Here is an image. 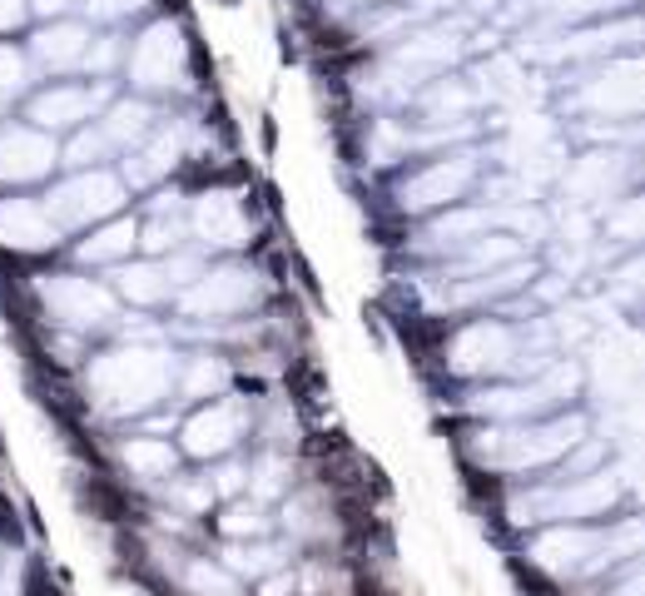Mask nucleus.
Listing matches in <instances>:
<instances>
[{"mask_svg": "<svg viewBox=\"0 0 645 596\" xmlns=\"http://www.w3.org/2000/svg\"><path fill=\"white\" fill-rule=\"evenodd\" d=\"M174 378H179V353L149 348V343H129V348H115V353L90 363L85 388H90V403L105 418H139L159 398H169Z\"/></svg>", "mask_w": 645, "mask_h": 596, "instance_id": "1", "label": "nucleus"}, {"mask_svg": "<svg viewBox=\"0 0 645 596\" xmlns=\"http://www.w3.org/2000/svg\"><path fill=\"white\" fill-rule=\"evenodd\" d=\"M586 443V418L561 413V418H521V423H497L472 438V457L502 472H536L551 462H566L571 447Z\"/></svg>", "mask_w": 645, "mask_h": 596, "instance_id": "2", "label": "nucleus"}, {"mask_svg": "<svg viewBox=\"0 0 645 596\" xmlns=\"http://www.w3.org/2000/svg\"><path fill=\"white\" fill-rule=\"evenodd\" d=\"M636 462L626 467H596V472H581L571 482H556V487H541L531 497H516L512 502V522H551V517H566V522H581V517H601L611 512L631 487H636Z\"/></svg>", "mask_w": 645, "mask_h": 596, "instance_id": "3", "label": "nucleus"}, {"mask_svg": "<svg viewBox=\"0 0 645 596\" xmlns=\"http://www.w3.org/2000/svg\"><path fill=\"white\" fill-rule=\"evenodd\" d=\"M576 388H581V368H576L571 358H551V363H546L541 373H531V378H516L507 388H482V393H472L467 408H472L477 418H492V423H521V418H541V413H551L556 403L576 398Z\"/></svg>", "mask_w": 645, "mask_h": 596, "instance_id": "4", "label": "nucleus"}, {"mask_svg": "<svg viewBox=\"0 0 645 596\" xmlns=\"http://www.w3.org/2000/svg\"><path fill=\"white\" fill-rule=\"evenodd\" d=\"M462 45H467V40H462V25H427V30L402 35L383 65V80H392L383 95L402 100V95H412V85L437 80L447 65H457Z\"/></svg>", "mask_w": 645, "mask_h": 596, "instance_id": "5", "label": "nucleus"}, {"mask_svg": "<svg viewBox=\"0 0 645 596\" xmlns=\"http://www.w3.org/2000/svg\"><path fill=\"white\" fill-rule=\"evenodd\" d=\"M120 204H125V184H120V174H110V169H75L65 184H55V189L45 194V214H50L60 229L100 224V219H110Z\"/></svg>", "mask_w": 645, "mask_h": 596, "instance_id": "6", "label": "nucleus"}, {"mask_svg": "<svg viewBox=\"0 0 645 596\" xmlns=\"http://www.w3.org/2000/svg\"><path fill=\"white\" fill-rule=\"evenodd\" d=\"M566 199L571 209H606L636 184V149H591L566 169Z\"/></svg>", "mask_w": 645, "mask_h": 596, "instance_id": "7", "label": "nucleus"}, {"mask_svg": "<svg viewBox=\"0 0 645 596\" xmlns=\"http://www.w3.org/2000/svg\"><path fill=\"white\" fill-rule=\"evenodd\" d=\"M35 294L45 303L50 323H60L70 333H95V328L115 323V294L80 279V274H50V279L35 284Z\"/></svg>", "mask_w": 645, "mask_h": 596, "instance_id": "8", "label": "nucleus"}, {"mask_svg": "<svg viewBox=\"0 0 645 596\" xmlns=\"http://www.w3.org/2000/svg\"><path fill=\"white\" fill-rule=\"evenodd\" d=\"M258 303V274L249 264H219L204 269L189 289H179V308L194 318H234Z\"/></svg>", "mask_w": 645, "mask_h": 596, "instance_id": "9", "label": "nucleus"}, {"mask_svg": "<svg viewBox=\"0 0 645 596\" xmlns=\"http://www.w3.org/2000/svg\"><path fill=\"white\" fill-rule=\"evenodd\" d=\"M184 70H189V50L174 20H154L129 50V80L139 90H174L184 85Z\"/></svg>", "mask_w": 645, "mask_h": 596, "instance_id": "10", "label": "nucleus"}, {"mask_svg": "<svg viewBox=\"0 0 645 596\" xmlns=\"http://www.w3.org/2000/svg\"><path fill=\"white\" fill-rule=\"evenodd\" d=\"M472 179H477V154H467V149H462V154H442V159H432V164H422L417 174L402 179L397 204L412 209V214L442 209V204L462 199V194L472 189Z\"/></svg>", "mask_w": 645, "mask_h": 596, "instance_id": "11", "label": "nucleus"}, {"mask_svg": "<svg viewBox=\"0 0 645 596\" xmlns=\"http://www.w3.org/2000/svg\"><path fill=\"white\" fill-rule=\"evenodd\" d=\"M541 572L551 577H591L606 567V532H591V527H551L531 542L526 552Z\"/></svg>", "mask_w": 645, "mask_h": 596, "instance_id": "12", "label": "nucleus"}, {"mask_svg": "<svg viewBox=\"0 0 645 596\" xmlns=\"http://www.w3.org/2000/svg\"><path fill=\"white\" fill-rule=\"evenodd\" d=\"M641 60L626 55V60H606L596 75L581 80L576 90V105L591 110V115H606V120H636L641 115Z\"/></svg>", "mask_w": 645, "mask_h": 596, "instance_id": "13", "label": "nucleus"}, {"mask_svg": "<svg viewBox=\"0 0 645 596\" xmlns=\"http://www.w3.org/2000/svg\"><path fill=\"white\" fill-rule=\"evenodd\" d=\"M641 25L621 20V25H591V30H571V35H551V40H521V55L561 65V60H606L616 45H636Z\"/></svg>", "mask_w": 645, "mask_h": 596, "instance_id": "14", "label": "nucleus"}, {"mask_svg": "<svg viewBox=\"0 0 645 596\" xmlns=\"http://www.w3.org/2000/svg\"><path fill=\"white\" fill-rule=\"evenodd\" d=\"M189 229L204 249H244L249 244V214L234 189H204L189 209Z\"/></svg>", "mask_w": 645, "mask_h": 596, "instance_id": "15", "label": "nucleus"}, {"mask_svg": "<svg viewBox=\"0 0 645 596\" xmlns=\"http://www.w3.org/2000/svg\"><path fill=\"white\" fill-rule=\"evenodd\" d=\"M244 433H249V408L234 403V398H224V403L199 408V413L184 423V452L214 462V457H229Z\"/></svg>", "mask_w": 645, "mask_h": 596, "instance_id": "16", "label": "nucleus"}, {"mask_svg": "<svg viewBox=\"0 0 645 596\" xmlns=\"http://www.w3.org/2000/svg\"><path fill=\"white\" fill-rule=\"evenodd\" d=\"M536 279V264L531 259H512L502 269H487V274H472V279H437L432 289V308H472V303H492V298H507L516 289H526Z\"/></svg>", "mask_w": 645, "mask_h": 596, "instance_id": "17", "label": "nucleus"}, {"mask_svg": "<svg viewBox=\"0 0 645 596\" xmlns=\"http://www.w3.org/2000/svg\"><path fill=\"white\" fill-rule=\"evenodd\" d=\"M60 164V149L35 125H5L0 130V184H35Z\"/></svg>", "mask_w": 645, "mask_h": 596, "instance_id": "18", "label": "nucleus"}, {"mask_svg": "<svg viewBox=\"0 0 645 596\" xmlns=\"http://www.w3.org/2000/svg\"><path fill=\"white\" fill-rule=\"evenodd\" d=\"M105 100H110L105 85H50L45 95L30 100V120H35V130H45V135L75 130V125L95 120V115L105 110Z\"/></svg>", "mask_w": 645, "mask_h": 596, "instance_id": "19", "label": "nucleus"}, {"mask_svg": "<svg viewBox=\"0 0 645 596\" xmlns=\"http://www.w3.org/2000/svg\"><path fill=\"white\" fill-rule=\"evenodd\" d=\"M184 149H189V125L184 120H174V125H164V130H149L139 145L129 149L125 159V189H139V184H154V179H164L179 159H184Z\"/></svg>", "mask_w": 645, "mask_h": 596, "instance_id": "20", "label": "nucleus"}, {"mask_svg": "<svg viewBox=\"0 0 645 596\" xmlns=\"http://www.w3.org/2000/svg\"><path fill=\"white\" fill-rule=\"evenodd\" d=\"M60 224L45 214L40 199H0V244L20 254H40L60 244Z\"/></svg>", "mask_w": 645, "mask_h": 596, "instance_id": "21", "label": "nucleus"}, {"mask_svg": "<svg viewBox=\"0 0 645 596\" xmlns=\"http://www.w3.org/2000/svg\"><path fill=\"white\" fill-rule=\"evenodd\" d=\"M512 259H521L512 234H477V239H467V244L457 249V259L442 269V279H472V274L502 269V264H512Z\"/></svg>", "mask_w": 645, "mask_h": 596, "instance_id": "22", "label": "nucleus"}, {"mask_svg": "<svg viewBox=\"0 0 645 596\" xmlns=\"http://www.w3.org/2000/svg\"><path fill=\"white\" fill-rule=\"evenodd\" d=\"M85 45H90V25H75V20H55L35 35L30 55L45 65V70H70L85 60Z\"/></svg>", "mask_w": 645, "mask_h": 596, "instance_id": "23", "label": "nucleus"}, {"mask_svg": "<svg viewBox=\"0 0 645 596\" xmlns=\"http://www.w3.org/2000/svg\"><path fill=\"white\" fill-rule=\"evenodd\" d=\"M472 105H477V90L467 80H427V90L417 95V110L427 125H447V120L457 125L472 115Z\"/></svg>", "mask_w": 645, "mask_h": 596, "instance_id": "24", "label": "nucleus"}, {"mask_svg": "<svg viewBox=\"0 0 645 596\" xmlns=\"http://www.w3.org/2000/svg\"><path fill=\"white\" fill-rule=\"evenodd\" d=\"M497 224V204L492 209H452V214H442V219H432L427 224V249H462L467 239H477V234H487Z\"/></svg>", "mask_w": 645, "mask_h": 596, "instance_id": "25", "label": "nucleus"}, {"mask_svg": "<svg viewBox=\"0 0 645 596\" xmlns=\"http://www.w3.org/2000/svg\"><path fill=\"white\" fill-rule=\"evenodd\" d=\"M149 130H154V110H149L144 100H115V105L105 110V120H100V135L115 149H125V154L139 145Z\"/></svg>", "mask_w": 645, "mask_h": 596, "instance_id": "26", "label": "nucleus"}, {"mask_svg": "<svg viewBox=\"0 0 645 596\" xmlns=\"http://www.w3.org/2000/svg\"><path fill=\"white\" fill-rule=\"evenodd\" d=\"M134 244H139V224H134V219H115V224L95 229V234L80 244V259H85V264H120V259H129Z\"/></svg>", "mask_w": 645, "mask_h": 596, "instance_id": "27", "label": "nucleus"}, {"mask_svg": "<svg viewBox=\"0 0 645 596\" xmlns=\"http://www.w3.org/2000/svg\"><path fill=\"white\" fill-rule=\"evenodd\" d=\"M288 562V547H273V542H239V547H229L224 552V572L229 577H254V582H263L268 572H278Z\"/></svg>", "mask_w": 645, "mask_h": 596, "instance_id": "28", "label": "nucleus"}, {"mask_svg": "<svg viewBox=\"0 0 645 596\" xmlns=\"http://www.w3.org/2000/svg\"><path fill=\"white\" fill-rule=\"evenodd\" d=\"M125 462H129L134 477H169L174 462H179V452H174L169 443H159V438H129Z\"/></svg>", "mask_w": 645, "mask_h": 596, "instance_id": "29", "label": "nucleus"}, {"mask_svg": "<svg viewBox=\"0 0 645 596\" xmlns=\"http://www.w3.org/2000/svg\"><path fill=\"white\" fill-rule=\"evenodd\" d=\"M139 244H144L149 254H169V249H179V214H174V194L154 199L149 224H139Z\"/></svg>", "mask_w": 645, "mask_h": 596, "instance_id": "30", "label": "nucleus"}, {"mask_svg": "<svg viewBox=\"0 0 645 596\" xmlns=\"http://www.w3.org/2000/svg\"><path fill=\"white\" fill-rule=\"evenodd\" d=\"M120 294L129 303H164L169 284H164V269L159 264H125L120 269Z\"/></svg>", "mask_w": 645, "mask_h": 596, "instance_id": "31", "label": "nucleus"}, {"mask_svg": "<svg viewBox=\"0 0 645 596\" xmlns=\"http://www.w3.org/2000/svg\"><path fill=\"white\" fill-rule=\"evenodd\" d=\"M189 398H204V393H224V383H229V368H224V358H209V353H199V358H189V368L174 378Z\"/></svg>", "mask_w": 645, "mask_h": 596, "instance_id": "32", "label": "nucleus"}, {"mask_svg": "<svg viewBox=\"0 0 645 596\" xmlns=\"http://www.w3.org/2000/svg\"><path fill=\"white\" fill-rule=\"evenodd\" d=\"M626 0H526L512 15H546V20H586V15H606Z\"/></svg>", "mask_w": 645, "mask_h": 596, "instance_id": "33", "label": "nucleus"}, {"mask_svg": "<svg viewBox=\"0 0 645 596\" xmlns=\"http://www.w3.org/2000/svg\"><path fill=\"white\" fill-rule=\"evenodd\" d=\"M482 95L487 100H521L526 95V80H521L512 55H497V60L482 65Z\"/></svg>", "mask_w": 645, "mask_h": 596, "instance_id": "34", "label": "nucleus"}, {"mask_svg": "<svg viewBox=\"0 0 645 596\" xmlns=\"http://www.w3.org/2000/svg\"><path fill=\"white\" fill-rule=\"evenodd\" d=\"M601 214H606V234H611V239H621L626 249H631V244L641 239L645 199H616V204H606Z\"/></svg>", "mask_w": 645, "mask_h": 596, "instance_id": "35", "label": "nucleus"}, {"mask_svg": "<svg viewBox=\"0 0 645 596\" xmlns=\"http://www.w3.org/2000/svg\"><path fill=\"white\" fill-rule=\"evenodd\" d=\"M110 154H115V145L100 135V125H90V130H80V135L70 140V149L60 154V164H75V169H100Z\"/></svg>", "mask_w": 645, "mask_h": 596, "instance_id": "36", "label": "nucleus"}, {"mask_svg": "<svg viewBox=\"0 0 645 596\" xmlns=\"http://www.w3.org/2000/svg\"><path fill=\"white\" fill-rule=\"evenodd\" d=\"M244 482H249L254 502H268V497L288 492V462H283V457H258L254 467L244 472Z\"/></svg>", "mask_w": 645, "mask_h": 596, "instance_id": "37", "label": "nucleus"}, {"mask_svg": "<svg viewBox=\"0 0 645 596\" xmlns=\"http://www.w3.org/2000/svg\"><path fill=\"white\" fill-rule=\"evenodd\" d=\"M229 537H263L268 532V517H263V502H234L229 517L219 522Z\"/></svg>", "mask_w": 645, "mask_h": 596, "instance_id": "38", "label": "nucleus"}, {"mask_svg": "<svg viewBox=\"0 0 645 596\" xmlns=\"http://www.w3.org/2000/svg\"><path fill=\"white\" fill-rule=\"evenodd\" d=\"M487 199L492 204H531L536 184L526 174H497V179H487Z\"/></svg>", "mask_w": 645, "mask_h": 596, "instance_id": "39", "label": "nucleus"}, {"mask_svg": "<svg viewBox=\"0 0 645 596\" xmlns=\"http://www.w3.org/2000/svg\"><path fill=\"white\" fill-rule=\"evenodd\" d=\"M20 90H25V55L10 50V45H0V110H5Z\"/></svg>", "mask_w": 645, "mask_h": 596, "instance_id": "40", "label": "nucleus"}, {"mask_svg": "<svg viewBox=\"0 0 645 596\" xmlns=\"http://www.w3.org/2000/svg\"><path fill=\"white\" fill-rule=\"evenodd\" d=\"M184 582H189V587H194L199 596H209V592H229V587H234V577H229L224 567H214V562H189Z\"/></svg>", "mask_w": 645, "mask_h": 596, "instance_id": "41", "label": "nucleus"}, {"mask_svg": "<svg viewBox=\"0 0 645 596\" xmlns=\"http://www.w3.org/2000/svg\"><path fill=\"white\" fill-rule=\"evenodd\" d=\"M641 552V522L636 517H626L616 532H606V562H616V557H636Z\"/></svg>", "mask_w": 645, "mask_h": 596, "instance_id": "42", "label": "nucleus"}, {"mask_svg": "<svg viewBox=\"0 0 645 596\" xmlns=\"http://www.w3.org/2000/svg\"><path fill=\"white\" fill-rule=\"evenodd\" d=\"M164 269V284H169V294H179V289H189L199 274H204V264L194 259V254H174L169 264H159Z\"/></svg>", "mask_w": 645, "mask_h": 596, "instance_id": "43", "label": "nucleus"}, {"mask_svg": "<svg viewBox=\"0 0 645 596\" xmlns=\"http://www.w3.org/2000/svg\"><path fill=\"white\" fill-rule=\"evenodd\" d=\"M144 5H149V0H85V15L110 25V20H129V15L144 10Z\"/></svg>", "mask_w": 645, "mask_h": 596, "instance_id": "44", "label": "nucleus"}, {"mask_svg": "<svg viewBox=\"0 0 645 596\" xmlns=\"http://www.w3.org/2000/svg\"><path fill=\"white\" fill-rule=\"evenodd\" d=\"M169 492H174V502H179V507H189V512H204V507L214 502V487H209V477H199V482H174Z\"/></svg>", "mask_w": 645, "mask_h": 596, "instance_id": "45", "label": "nucleus"}, {"mask_svg": "<svg viewBox=\"0 0 645 596\" xmlns=\"http://www.w3.org/2000/svg\"><path fill=\"white\" fill-rule=\"evenodd\" d=\"M115 60H120V40H115V35H100V40L90 35V45H85V60H80V65H90V70H110Z\"/></svg>", "mask_w": 645, "mask_h": 596, "instance_id": "46", "label": "nucleus"}, {"mask_svg": "<svg viewBox=\"0 0 645 596\" xmlns=\"http://www.w3.org/2000/svg\"><path fill=\"white\" fill-rule=\"evenodd\" d=\"M636 279H641V259H631L626 269H616V274H611V294L621 298L626 308H636Z\"/></svg>", "mask_w": 645, "mask_h": 596, "instance_id": "47", "label": "nucleus"}, {"mask_svg": "<svg viewBox=\"0 0 645 596\" xmlns=\"http://www.w3.org/2000/svg\"><path fill=\"white\" fill-rule=\"evenodd\" d=\"M25 15H30V5H25V0H0V35L20 30V25H25Z\"/></svg>", "mask_w": 645, "mask_h": 596, "instance_id": "48", "label": "nucleus"}, {"mask_svg": "<svg viewBox=\"0 0 645 596\" xmlns=\"http://www.w3.org/2000/svg\"><path fill=\"white\" fill-rule=\"evenodd\" d=\"M25 5H35L40 15H60V10H70L75 0H25Z\"/></svg>", "mask_w": 645, "mask_h": 596, "instance_id": "49", "label": "nucleus"}, {"mask_svg": "<svg viewBox=\"0 0 645 596\" xmlns=\"http://www.w3.org/2000/svg\"><path fill=\"white\" fill-rule=\"evenodd\" d=\"M0 596H15V582H10V577L0 582Z\"/></svg>", "mask_w": 645, "mask_h": 596, "instance_id": "50", "label": "nucleus"}, {"mask_svg": "<svg viewBox=\"0 0 645 596\" xmlns=\"http://www.w3.org/2000/svg\"><path fill=\"white\" fill-rule=\"evenodd\" d=\"M209 596H234V587H229V592H209Z\"/></svg>", "mask_w": 645, "mask_h": 596, "instance_id": "51", "label": "nucleus"}, {"mask_svg": "<svg viewBox=\"0 0 645 596\" xmlns=\"http://www.w3.org/2000/svg\"><path fill=\"white\" fill-rule=\"evenodd\" d=\"M368 5H373V0H368Z\"/></svg>", "mask_w": 645, "mask_h": 596, "instance_id": "52", "label": "nucleus"}]
</instances>
